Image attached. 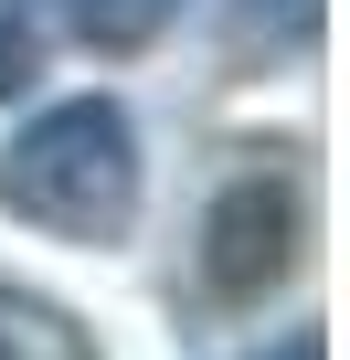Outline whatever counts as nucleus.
<instances>
[{"instance_id": "obj_1", "label": "nucleus", "mask_w": 350, "mask_h": 360, "mask_svg": "<svg viewBox=\"0 0 350 360\" xmlns=\"http://www.w3.org/2000/svg\"><path fill=\"white\" fill-rule=\"evenodd\" d=\"M0 202L22 223H43V233H85V244L127 233V212H138V138H127V117L106 96H75V106L32 117L11 138V159H0Z\"/></svg>"}, {"instance_id": "obj_2", "label": "nucleus", "mask_w": 350, "mask_h": 360, "mask_svg": "<svg viewBox=\"0 0 350 360\" xmlns=\"http://www.w3.org/2000/svg\"><path fill=\"white\" fill-rule=\"evenodd\" d=\"M287 191H265V180H244V191L213 212V286H265L287 265Z\"/></svg>"}, {"instance_id": "obj_3", "label": "nucleus", "mask_w": 350, "mask_h": 360, "mask_svg": "<svg viewBox=\"0 0 350 360\" xmlns=\"http://www.w3.org/2000/svg\"><path fill=\"white\" fill-rule=\"evenodd\" d=\"M192 0H75V32L85 43H106V53H127V43H149V32H170Z\"/></svg>"}, {"instance_id": "obj_4", "label": "nucleus", "mask_w": 350, "mask_h": 360, "mask_svg": "<svg viewBox=\"0 0 350 360\" xmlns=\"http://www.w3.org/2000/svg\"><path fill=\"white\" fill-rule=\"evenodd\" d=\"M0 360H85V339H75L54 307H32V297L0 286Z\"/></svg>"}, {"instance_id": "obj_5", "label": "nucleus", "mask_w": 350, "mask_h": 360, "mask_svg": "<svg viewBox=\"0 0 350 360\" xmlns=\"http://www.w3.org/2000/svg\"><path fill=\"white\" fill-rule=\"evenodd\" d=\"M32 64H43V11L32 0H0V96L32 85Z\"/></svg>"}, {"instance_id": "obj_6", "label": "nucleus", "mask_w": 350, "mask_h": 360, "mask_svg": "<svg viewBox=\"0 0 350 360\" xmlns=\"http://www.w3.org/2000/svg\"><path fill=\"white\" fill-rule=\"evenodd\" d=\"M276 360H318V339H287V349H276Z\"/></svg>"}]
</instances>
